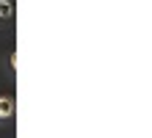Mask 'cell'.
I'll return each instance as SVG.
<instances>
[{
    "label": "cell",
    "mask_w": 152,
    "mask_h": 138,
    "mask_svg": "<svg viewBox=\"0 0 152 138\" xmlns=\"http://www.w3.org/2000/svg\"><path fill=\"white\" fill-rule=\"evenodd\" d=\"M11 14H14V6L8 3V0H0V17H3V20H8Z\"/></svg>",
    "instance_id": "cell-1"
},
{
    "label": "cell",
    "mask_w": 152,
    "mask_h": 138,
    "mask_svg": "<svg viewBox=\"0 0 152 138\" xmlns=\"http://www.w3.org/2000/svg\"><path fill=\"white\" fill-rule=\"evenodd\" d=\"M0 116H11V99H0Z\"/></svg>",
    "instance_id": "cell-2"
}]
</instances>
